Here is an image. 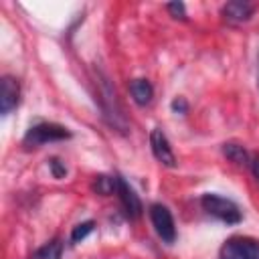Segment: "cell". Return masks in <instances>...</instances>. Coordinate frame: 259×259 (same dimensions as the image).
<instances>
[{
  "label": "cell",
  "instance_id": "6da1fadb",
  "mask_svg": "<svg viewBox=\"0 0 259 259\" xmlns=\"http://www.w3.org/2000/svg\"><path fill=\"white\" fill-rule=\"evenodd\" d=\"M200 206L204 208L206 214H210L212 219H217L225 225H239L243 221V214H241V208L237 206V202H233L231 198L219 196L214 192L202 194Z\"/></svg>",
  "mask_w": 259,
  "mask_h": 259
},
{
  "label": "cell",
  "instance_id": "7a4b0ae2",
  "mask_svg": "<svg viewBox=\"0 0 259 259\" xmlns=\"http://www.w3.org/2000/svg\"><path fill=\"white\" fill-rule=\"evenodd\" d=\"M69 138H71V132L65 125L53 123V121H40V123H34L28 127V132L22 138V144L26 148H38L49 142H63Z\"/></svg>",
  "mask_w": 259,
  "mask_h": 259
},
{
  "label": "cell",
  "instance_id": "3957f363",
  "mask_svg": "<svg viewBox=\"0 0 259 259\" xmlns=\"http://www.w3.org/2000/svg\"><path fill=\"white\" fill-rule=\"evenodd\" d=\"M219 257L221 259H259V241L243 235L229 237L223 243Z\"/></svg>",
  "mask_w": 259,
  "mask_h": 259
},
{
  "label": "cell",
  "instance_id": "277c9868",
  "mask_svg": "<svg viewBox=\"0 0 259 259\" xmlns=\"http://www.w3.org/2000/svg\"><path fill=\"white\" fill-rule=\"evenodd\" d=\"M150 221H152L154 231L158 233V237L164 243H174L176 225H174V219H172V212L168 210V206H164L160 202H154L150 206Z\"/></svg>",
  "mask_w": 259,
  "mask_h": 259
},
{
  "label": "cell",
  "instance_id": "5b68a950",
  "mask_svg": "<svg viewBox=\"0 0 259 259\" xmlns=\"http://www.w3.org/2000/svg\"><path fill=\"white\" fill-rule=\"evenodd\" d=\"M99 83V101H101V109H103V115L105 119L113 125V127H119L123 130L125 127V121H123V115H121V109L117 105V99H115V91H111L107 79H97Z\"/></svg>",
  "mask_w": 259,
  "mask_h": 259
},
{
  "label": "cell",
  "instance_id": "8992f818",
  "mask_svg": "<svg viewBox=\"0 0 259 259\" xmlns=\"http://www.w3.org/2000/svg\"><path fill=\"white\" fill-rule=\"evenodd\" d=\"M150 148H152V154L154 158L162 164V166H168V168H174L176 166V156L172 152V146L166 138V134L160 130V127H154L150 132Z\"/></svg>",
  "mask_w": 259,
  "mask_h": 259
},
{
  "label": "cell",
  "instance_id": "52a82bcc",
  "mask_svg": "<svg viewBox=\"0 0 259 259\" xmlns=\"http://www.w3.org/2000/svg\"><path fill=\"white\" fill-rule=\"evenodd\" d=\"M20 101V83L12 75H4L0 81V113L8 115L12 109L18 107Z\"/></svg>",
  "mask_w": 259,
  "mask_h": 259
},
{
  "label": "cell",
  "instance_id": "ba28073f",
  "mask_svg": "<svg viewBox=\"0 0 259 259\" xmlns=\"http://www.w3.org/2000/svg\"><path fill=\"white\" fill-rule=\"evenodd\" d=\"M115 194L119 196V202H121V206H123V210H125V214L130 219H138L142 214L144 206H142L140 196L136 194V190L121 176H117V190H115Z\"/></svg>",
  "mask_w": 259,
  "mask_h": 259
},
{
  "label": "cell",
  "instance_id": "9c48e42d",
  "mask_svg": "<svg viewBox=\"0 0 259 259\" xmlns=\"http://www.w3.org/2000/svg\"><path fill=\"white\" fill-rule=\"evenodd\" d=\"M255 12V6L245 0H231L221 8V16L229 24H243L247 22Z\"/></svg>",
  "mask_w": 259,
  "mask_h": 259
},
{
  "label": "cell",
  "instance_id": "30bf717a",
  "mask_svg": "<svg viewBox=\"0 0 259 259\" xmlns=\"http://www.w3.org/2000/svg\"><path fill=\"white\" fill-rule=\"evenodd\" d=\"M130 95L138 105H148L154 97V87L148 79H134L130 81Z\"/></svg>",
  "mask_w": 259,
  "mask_h": 259
},
{
  "label": "cell",
  "instance_id": "8fae6325",
  "mask_svg": "<svg viewBox=\"0 0 259 259\" xmlns=\"http://www.w3.org/2000/svg\"><path fill=\"white\" fill-rule=\"evenodd\" d=\"M223 156H225L229 162L237 164V166L249 164V154H247V150H245L241 144H237V142H227V144H223Z\"/></svg>",
  "mask_w": 259,
  "mask_h": 259
},
{
  "label": "cell",
  "instance_id": "7c38bea8",
  "mask_svg": "<svg viewBox=\"0 0 259 259\" xmlns=\"http://www.w3.org/2000/svg\"><path fill=\"white\" fill-rule=\"evenodd\" d=\"M61 255H63V243L59 239H53L42 247H38L30 259H61Z\"/></svg>",
  "mask_w": 259,
  "mask_h": 259
},
{
  "label": "cell",
  "instance_id": "4fadbf2b",
  "mask_svg": "<svg viewBox=\"0 0 259 259\" xmlns=\"http://www.w3.org/2000/svg\"><path fill=\"white\" fill-rule=\"evenodd\" d=\"M93 190L101 196H109L117 190V176H107V174H99L93 180Z\"/></svg>",
  "mask_w": 259,
  "mask_h": 259
},
{
  "label": "cell",
  "instance_id": "5bb4252c",
  "mask_svg": "<svg viewBox=\"0 0 259 259\" xmlns=\"http://www.w3.org/2000/svg\"><path fill=\"white\" fill-rule=\"evenodd\" d=\"M93 229H95V223H93V221H83V223L75 225L73 231H71V243H79V241H83Z\"/></svg>",
  "mask_w": 259,
  "mask_h": 259
},
{
  "label": "cell",
  "instance_id": "9a60e30c",
  "mask_svg": "<svg viewBox=\"0 0 259 259\" xmlns=\"http://www.w3.org/2000/svg\"><path fill=\"white\" fill-rule=\"evenodd\" d=\"M49 168H51V174L55 176V178H65L67 176V166H65V162H61L59 158H51L49 160Z\"/></svg>",
  "mask_w": 259,
  "mask_h": 259
},
{
  "label": "cell",
  "instance_id": "2e32d148",
  "mask_svg": "<svg viewBox=\"0 0 259 259\" xmlns=\"http://www.w3.org/2000/svg\"><path fill=\"white\" fill-rule=\"evenodd\" d=\"M166 8H168L170 16H174V18H180V20H186V6H184L182 2H170Z\"/></svg>",
  "mask_w": 259,
  "mask_h": 259
},
{
  "label": "cell",
  "instance_id": "e0dca14e",
  "mask_svg": "<svg viewBox=\"0 0 259 259\" xmlns=\"http://www.w3.org/2000/svg\"><path fill=\"white\" fill-rule=\"evenodd\" d=\"M172 111H176V113H186V111H188L186 99H184V97H176V99L172 101Z\"/></svg>",
  "mask_w": 259,
  "mask_h": 259
},
{
  "label": "cell",
  "instance_id": "ac0fdd59",
  "mask_svg": "<svg viewBox=\"0 0 259 259\" xmlns=\"http://www.w3.org/2000/svg\"><path fill=\"white\" fill-rule=\"evenodd\" d=\"M251 172H253L255 180L259 182V156H257V158H253V162H251Z\"/></svg>",
  "mask_w": 259,
  "mask_h": 259
}]
</instances>
